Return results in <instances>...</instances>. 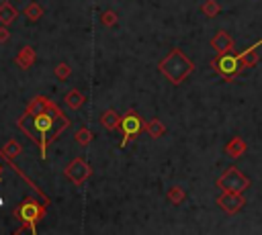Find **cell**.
<instances>
[{
  "label": "cell",
  "mask_w": 262,
  "mask_h": 235,
  "mask_svg": "<svg viewBox=\"0 0 262 235\" xmlns=\"http://www.w3.org/2000/svg\"><path fill=\"white\" fill-rule=\"evenodd\" d=\"M225 153H227L229 157H233V159L242 157V155L246 153V141H244L242 137H233V139L225 145Z\"/></svg>",
  "instance_id": "cell-12"
},
{
  "label": "cell",
  "mask_w": 262,
  "mask_h": 235,
  "mask_svg": "<svg viewBox=\"0 0 262 235\" xmlns=\"http://www.w3.org/2000/svg\"><path fill=\"white\" fill-rule=\"evenodd\" d=\"M201 10H203L205 16H217V14L221 12V6H219V2H215V0H205L203 6H201Z\"/></svg>",
  "instance_id": "cell-20"
},
{
  "label": "cell",
  "mask_w": 262,
  "mask_h": 235,
  "mask_svg": "<svg viewBox=\"0 0 262 235\" xmlns=\"http://www.w3.org/2000/svg\"><path fill=\"white\" fill-rule=\"evenodd\" d=\"M119 121H121V116H119V114H117L113 108H106V110L102 112V116H100L102 127H104V129H108V131L119 129Z\"/></svg>",
  "instance_id": "cell-15"
},
{
  "label": "cell",
  "mask_w": 262,
  "mask_h": 235,
  "mask_svg": "<svg viewBox=\"0 0 262 235\" xmlns=\"http://www.w3.org/2000/svg\"><path fill=\"white\" fill-rule=\"evenodd\" d=\"M74 139H76V143H78V145L86 147V145L92 141V131H90L88 127H82V129H78V131H76Z\"/></svg>",
  "instance_id": "cell-19"
},
{
  "label": "cell",
  "mask_w": 262,
  "mask_h": 235,
  "mask_svg": "<svg viewBox=\"0 0 262 235\" xmlns=\"http://www.w3.org/2000/svg\"><path fill=\"white\" fill-rule=\"evenodd\" d=\"M158 69H160V74H162L166 80H170L174 86H180V84L192 74L194 63L190 61V57H188L182 49H172V51L160 61Z\"/></svg>",
  "instance_id": "cell-1"
},
{
  "label": "cell",
  "mask_w": 262,
  "mask_h": 235,
  "mask_svg": "<svg viewBox=\"0 0 262 235\" xmlns=\"http://www.w3.org/2000/svg\"><path fill=\"white\" fill-rule=\"evenodd\" d=\"M117 20H119V16H117V12H115V10L106 8V10H102V12H100V22H102L104 27H115V25H117Z\"/></svg>",
  "instance_id": "cell-21"
},
{
  "label": "cell",
  "mask_w": 262,
  "mask_h": 235,
  "mask_svg": "<svg viewBox=\"0 0 262 235\" xmlns=\"http://www.w3.org/2000/svg\"><path fill=\"white\" fill-rule=\"evenodd\" d=\"M166 198H168L172 204H182V202H184V198H186V192H184V188H182V186L174 184V186H170V188H168Z\"/></svg>",
  "instance_id": "cell-18"
},
{
  "label": "cell",
  "mask_w": 262,
  "mask_h": 235,
  "mask_svg": "<svg viewBox=\"0 0 262 235\" xmlns=\"http://www.w3.org/2000/svg\"><path fill=\"white\" fill-rule=\"evenodd\" d=\"M0 180H2V174H0Z\"/></svg>",
  "instance_id": "cell-25"
},
{
  "label": "cell",
  "mask_w": 262,
  "mask_h": 235,
  "mask_svg": "<svg viewBox=\"0 0 262 235\" xmlns=\"http://www.w3.org/2000/svg\"><path fill=\"white\" fill-rule=\"evenodd\" d=\"M43 106H45V96H35V98L27 104V108H25V112H23V116H20V119H27V116H33V114L41 112V110H43Z\"/></svg>",
  "instance_id": "cell-17"
},
{
  "label": "cell",
  "mask_w": 262,
  "mask_h": 235,
  "mask_svg": "<svg viewBox=\"0 0 262 235\" xmlns=\"http://www.w3.org/2000/svg\"><path fill=\"white\" fill-rule=\"evenodd\" d=\"M10 39V31L6 25H0V43H6Z\"/></svg>",
  "instance_id": "cell-24"
},
{
  "label": "cell",
  "mask_w": 262,
  "mask_h": 235,
  "mask_svg": "<svg viewBox=\"0 0 262 235\" xmlns=\"http://www.w3.org/2000/svg\"><path fill=\"white\" fill-rule=\"evenodd\" d=\"M260 45H262V39H258V41H256V43H254V45H250V47H248V49H244V51H242V53H237V57H239V59H246V57H248V55H252V53H256V49H258V47H260Z\"/></svg>",
  "instance_id": "cell-23"
},
{
  "label": "cell",
  "mask_w": 262,
  "mask_h": 235,
  "mask_svg": "<svg viewBox=\"0 0 262 235\" xmlns=\"http://www.w3.org/2000/svg\"><path fill=\"white\" fill-rule=\"evenodd\" d=\"M63 102H66V106L68 108H72V110H78V108H82L84 106V102H86V96L80 92V90H70L66 96H63Z\"/></svg>",
  "instance_id": "cell-11"
},
{
  "label": "cell",
  "mask_w": 262,
  "mask_h": 235,
  "mask_svg": "<svg viewBox=\"0 0 262 235\" xmlns=\"http://www.w3.org/2000/svg\"><path fill=\"white\" fill-rule=\"evenodd\" d=\"M211 47L215 53H225V51H233V39L227 31H217L211 39Z\"/></svg>",
  "instance_id": "cell-8"
},
{
  "label": "cell",
  "mask_w": 262,
  "mask_h": 235,
  "mask_svg": "<svg viewBox=\"0 0 262 235\" xmlns=\"http://www.w3.org/2000/svg\"><path fill=\"white\" fill-rule=\"evenodd\" d=\"M63 174H66V178L72 180L76 186H82V184L92 176V168H90V163H88L84 157H74V159L66 166Z\"/></svg>",
  "instance_id": "cell-6"
},
{
  "label": "cell",
  "mask_w": 262,
  "mask_h": 235,
  "mask_svg": "<svg viewBox=\"0 0 262 235\" xmlns=\"http://www.w3.org/2000/svg\"><path fill=\"white\" fill-rule=\"evenodd\" d=\"M217 188L227 190V192H237V194H242V192H246V190L250 188V178H248L244 172H239V168L231 166V168H227V170L219 176Z\"/></svg>",
  "instance_id": "cell-4"
},
{
  "label": "cell",
  "mask_w": 262,
  "mask_h": 235,
  "mask_svg": "<svg viewBox=\"0 0 262 235\" xmlns=\"http://www.w3.org/2000/svg\"><path fill=\"white\" fill-rule=\"evenodd\" d=\"M23 14L27 16V20L35 22V20H39V18L43 16V6H41L39 2H29V4L23 8Z\"/></svg>",
  "instance_id": "cell-16"
},
{
  "label": "cell",
  "mask_w": 262,
  "mask_h": 235,
  "mask_svg": "<svg viewBox=\"0 0 262 235\" xmlns=\"http://www.w3.org/2000/svg\"><path fill=\"white\" fill-rule=\"evenodd\" d=\"M217 204H219L227 215H235V213H239V210L244 208L246 200H244V196L237 194V192H227V190H223V192L219 194V198H217Z\"/></svg>",
  "instance_id": "cell-7"
},
{
  "label": "cell",
  "mask_w": 262,
  "mask_h": 235,
  "mask_svg": "<svg viewBox=\"0 0 262 235\" xmlns=\"http://www.w3.org/2000/svg\"><path fill=\"white\" fill-rule=\"evenodd\" d=\"M53 74H55V78H57V80H61V82H63V80H68V78L72 76V67H70L68 63H57V65H55V69H53Z\"/></svg>",
  "instance_id": "cell-22"
},
{
  "label": "cell",
  "mask_w": 262,
  "mask_h": 235,
  "mask_svg": "<svg viewBox=\"0 0 262 235\" xmlns=\"http://www.w3.org/2000/svg\"><path fill=\"white\" fill-rule=\"evenodd\" d=\"M143 127H145V121L141 119V114H139L135 108H129V110L121 116V121H119V129H121V133H123L121 147H125L131 139H135V137L143 131Z\"/></svg>",
  "instance_id": "cell-5"
},
{
  "label": "cell",
  "mask_w": 262,
  "mask_h": 235,
  "mask_svg": "<svg viewBox=\"0 0 262 235\" xmlns=\"http://www.w3.org/2000/svg\"><path fill=\"white\" fill-rule=\"evenodd\" d=\"M143 131H145L151 139H160V137H164V135H166V125H164L160 119H151L149 123H145Z\"/></svg>",
  "instance_id": "cell-13"
},
{
  "label": "cell",
  "mask_w": 262,
  "mask_h": 235,
  "mask_svg": "<svg viewBox=\"0 0 262 235\" xmlns=\"http://www.w3.org/2000/svg\"><path fill=\"white\" fill-rule=\"evenodd\" d=\"M14 217H16L23 225L29 227V233H37L35 223L45 217V204L39 202V200L33 198V196H27V198L14 208Z\"/></svg>",
  "instance_id": "cell-2"
},
{
  "label": "cell",
  "mask_w": 262,
  "mask_h": 235,
  "mask_svg": "<svg viewBox=\"0 0 262 235\" xmlns=\"http://www.w3.org/2000/svg\"><path fill=\"white\" fill-rule=\"evenodd\" d=\"M20 151H23V145H20L16 139H10V141H6V143L2 145V149H0V157L6 159V161H12L16 155H20Z\"/></svg>",
  "instance_id": "cell-10"
},
{
  "label": "cell",
  "mask_w": 262,
  "mask_h": 235,
  "mask_svg": "<svg viewBox=\"0 0 262 235\" xmlns=\"http://www.w3.org/2000/svg\"><path fill=\"white\" fill-rule=\"evenodd\" d=\"M35 59H37V53H35V49H33L31 45H25V47L16 53V57H14L16 65H18L20 69H29V67L35 63Z\"/></svg>",
  "instance_id": "cell-9"
},
{
  "label": "cell",
  "mask_w": 262,
  "mask_h": 235,
  "mask_svg": "<svg viewBox=\"0 0 262 235\" xmlns=\"http://www.w3.org/2000/svg\"><path fill=\"white\" fill-rule=\"evenodd\" d=\"M211 67L221 76V80L231 82V80L239 74V69L244 67V63H242V59L237 57V53L225 51V53H217V57L211 59Z\"/></svg>",
  "instance_id": "cell-3"
},
{
  "label": "cell",
  "mask_w": 262,
  "mask_h": 235,
  "mask_svg": "<svg viewBox=\"0 0 262 235\" xmlns=\"http://www.w3.org/2000/svg\"><path fill=\"white\" fill-rule=\"evenodd\" d=\"M16 16H18V8H16L14 4H10V2H2V4H0V22H2V25L14 22Z\"/></svg>",
  "instance_id": "cell-14"
}]
</instances>
